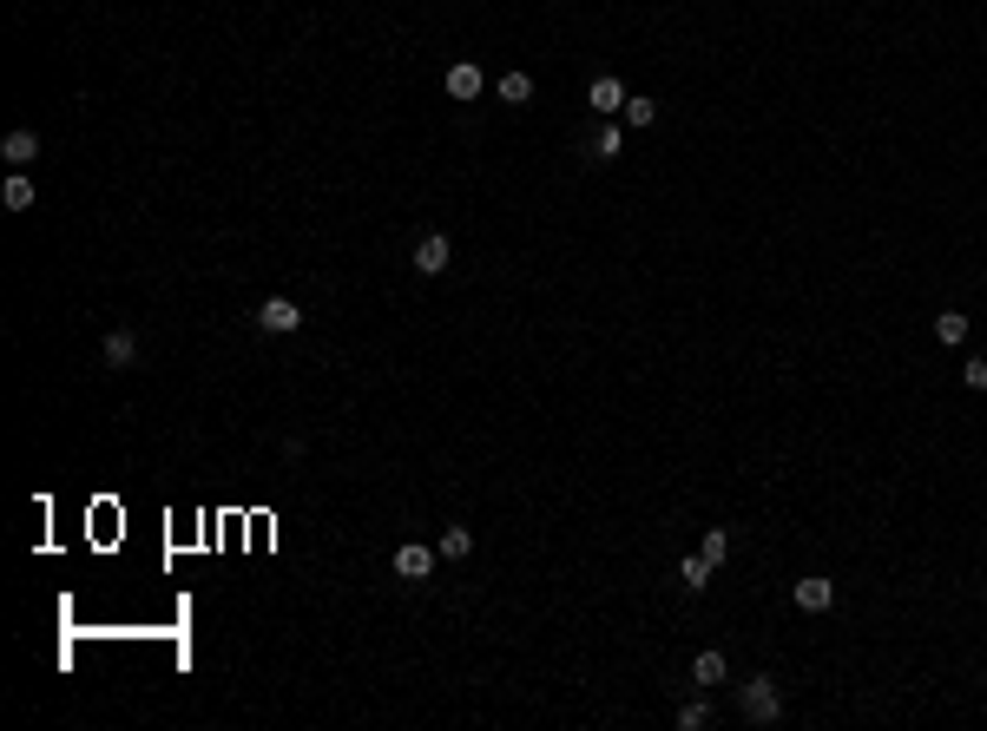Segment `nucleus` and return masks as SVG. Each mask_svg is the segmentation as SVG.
Here are the masks:
<instances>
[{"mask_svg":"<svg viewBox=\"0 0 987 731\" xmlns=\"http://www.w3.org/2000/svg\"><path fill=\"white\" fill-rule=\"evenodd\" d=\"M737 705H744L751 725H777V718H784V692H777V679H764V672L737 685Z\"/></svg>","mask_w":987,"mask_h":731,"instance_id":"f257e3e1","label":"nucleus"},{"mask_svg":"<svg viewBox=\"0 0 987 731\" xmlns=\"http://www.w3.org/2000/svg\"><path fill=\"white\" fill-rule=\"evenodd\" d=\"M257 330H270V336H297L303 330V310L290 297H264L257 303Z\"/></svg>","mask_w":987,"mask_h":731,"instance_id":"f03ea898","label":"nucleus"},{"mask_svg":"<svg viewBox=\"0 0 987 731\" xmlns=\"http://www.w3.org/2000/svg\"><path fill=\"white\" fill-rule=\"evenodd\" d=\"M408 264H415V271H422V277H441V271H448V264H455V244L441 238V231H428V238L415 244V257H408Z\"/></svg>","mask_w":987,"mask_h":731,"instance_id":"7ed1b4c3","label":"nucleus"},{"mask_svg":"<svg viewBox=\"0 0 987 731\" xmlns=\"http://www.w3.org/2000/svg\"><path fill=\"white\" fill-rule=\"evenodd\" d=\"M790 593H797L803 613H830V606H836V580H823V573H803Z\"/></svg>","mask_w":987,"mask_h":731,"instance_id":"20e7f679","label":"nucleus"},{"mask_svg":"<svg viewBox=\"0 0 987 731\" xmlns=\"http://www.w3.org/2000/svg\"><path fill=\"white\" fill-rule=\"evenodd\" d=\"M441 86H448V99H461V106H468V99H481V93H487V73H481V66H468V60H455Z\"/></svg>","mask_w":987,"mask_h":731,"instance_id":"39448f33","label":"nucleus"},{"mask_svg":"<svg viewBox=\"0 0 987 731\" xmlns=\"http://www.w3.org/2000/svg\"><path fill=\"white\" fill-rule=\"evenodd\" d=\"M395 573H402V580H428V573H435V547L402 541V547H395Z\"/></svg>","mask_w":987,"mask_h":731,"instance_id":"423d86ee","label":"nucleus"},{"mask_svg":"<svg viewBox=\"0 0 987 731\" xmlns=\"http://www.w3.org/2000/svg\"><path fill=\"white\" fill-rule=\"evenodd\" d=\"M626 99H632V93H626L619 80H612V73L586 86V106H593V112H606V119H612V112H626Z\"/></svg>","mask_w":987,"mask_h":731,"instance_id":"0eeeda50","label":"nucleus"},{"mask_svg":"<svg viewBox=\"0 0 987 731\" xmlns=\"http://www.w3.org/2000/svg\"><path fill=\"white\" fill-rule=\"evenodd\" d=\"M0 159H7V165L20 172V165H33V159H40V139H33L27 126H20V132H7V139H0Z\"/></svg>","mask_w":987,"mask_h":731,"instance_id":"6e6552de","label":"nucleus"},{"mask_svg":"<svg viewBox=\"0 0 987 731\" xmlns=\"http://www.w3.org/2000/svg\"><path fill=\"white\" fill-rule=\"evenodd\" d=\"M678 587H685V593H705L711 587V560L705 554H685V560H678Z\"/></svg>","mask_w":987,"mask_h":731,"instance_id":"1a4fd4ad","label":"nucleus"},{"mask_svg":"<svg viewBox=\"0 0 987 731\" xmlns=\"http://www.w3.org/2000/svg\"><path fill=\"white\" fill-rule=\"evenodd\" d=\"M132 356H139V336H132V330H112L106 336V369H132Z\"/></svg>","mask_w":987,"mask_h":731,"instance_id":"9d476101","label":"nucleus"},{"mask_svg":"<svg viewBox=\"0 0 987 731\" xmlns=\"http://www.w3.org/2000/svg\"><path fill=\"white\" fill-rule=\"evenodd\" d=\"M435 554H441V560H468V554H474V534H468V527H441Z\"/></svg>","mask_w":987,"mask_h":731,"instance_id":"9b49d317","label":"nucleus"},{"mask_svg":"<svg viewBox=\"0 0 987 731\" xmlns=\"http://www.w3.org/2000/svg\"><path fill=\"white\" fill-rule=\"evenodd\" d=\"M494 93H501L507 106H527V99H533V73H501V80H494Z\"/></svg>","mask_w":987,"mask_h":731,"instance_id":"f8f14e48","label":"nucleus"},{"mask_svg":"<svg viewBox=\"0 0 987 731\" xmlns=\"http://www.w3.org/2000/svg\"><path fill=\"white\" fill-rule=\"evenodd\" d=\"M0 205H7V211H27V205H33V178L14 172L7 185H0Z\"/></svg>","mask_w":987,"mask_h":731,"instance_id":"ddd939ff","label":"nucleus"},{"mask_svg":"<svg viewBox=\"0 0 987 731\" xmlns=\"http://www.w3.org/2000/svg\"><path fill=\"white\" fill-rule=\"evenodd\" d=\"M724 672H731L724 666V652H698V659H691V679L698 685H724Z\"/></svg>","mask_w":987,"mask_h":731,"instance_id":"4468645a","label":"nucleus"},{"mask_svg":"<svg viewBox=\"0 0 987 731\" xmlns=\"http://www.w3.org/2000/svg\"><path fill=\"white\" fill-rule=\"evenodd\" d=\"M961 336H968V317H961V310H941L935 317V343H961Z\"/></svg>","mask_w":987,"mask_h":731,"instance_id":"2eb2a0df","label":"nucleus"},{"mask_svg":"<svg viewBox=\"0 0 987 731\" xmlns=\"http://www.w3.org/2000/svg\"><path fill=\"white\" fill-rule=\"evenodd\" d=\"M705 725H711V705H705V699L678 705V731H705Z\"/></svg>","mask_w":987,"mask_h":731,"instance_id":"dca6fc26","label":"nucleus"},{"mask_svg":"<svg viewBox=\"0 0 987 731\" xmlns=\"http://www.w3.org/2000/svg\"><path fill=\"white\" fill-rule=\"evenodd\" d=\"M652 119H658V99L632 93V99H626V126H652Z\"/></svg>","mask_w":987,"mask_h":731,"instance_id":"f3484780","label":"nucleus"},{"mask_svg":"<svg viewBox=\"0 0 987 731\" xmlns=\"http://www.w3.org/2000/svg\"><path fill=\"white\" fill-rule=\"evenodd\" d=\"M698 554H705L711 567H724V554H731V534H724V527H711V534H705V547H698Z\"/></svg>","mask_w":987,"mask_h":731,"instance_id":"a211bd4d","label":"nucleus"},{"mask_svg":"<svg viewBox=\"0 0 987 731\" xmlns=\"http://www.w3.org/2000/svg\"><path fill=\"white\" fill-rule=\"evenodd\" d=\"M593 152H599V159H619V152H626V139H619V126H599Z\"/></svg>","mask_w":987,"mask_h":731,"instance_id":"6ab92c4d","label":"nucleus"},{"mask_svg":"<svg viewBox=\"0 0 987 731\" xmlns=\"http://www.w3.org/2000/svg\"><path fill=\"white\" fill-rule=\"evenodd\" d=\"M961 382H968V389H987V356H974V363H961Z\"/></svg>","mask_w":987,"mask_h":731,"instance_id":"aec40b11","label":"nucleus"}]
</instances>
